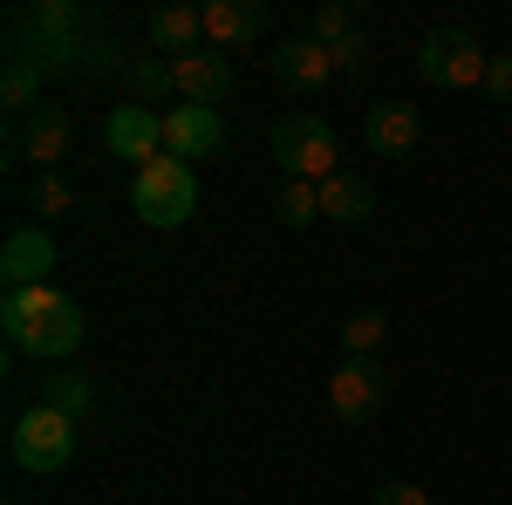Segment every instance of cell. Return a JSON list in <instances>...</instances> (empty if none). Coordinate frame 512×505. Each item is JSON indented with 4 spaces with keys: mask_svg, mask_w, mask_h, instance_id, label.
I'll return each mask as SVG.
<instances>
[{
    "mask_svg": "<svg viewBox=\"0 0 512 505\" xmlns=\"http://www.w3.org/2000/svg\"><path fill=\"white\" fill-rule=\"evenodd\" d=\"M0 328H7V349L14 355H41V362H62L82 349V308L62 287H7L0 294Z\"/></svg>",
    "mask_w": 512,
    "mask_h": 505,
    "instance_id": "1",
    "label": "cell"
},
{
    "mask_svg": "<svg viewBox=\"0 0 512 505\" xmlns=\"http://www.w3.org/2000/svg\"><path fill=\"white\" fill-rule=\"evenodd\" d=\"M7 55L35 62L41 82H48V76H82V55H89L82 7H76V0H41V7L7 14Z\"/></svg>",
    "mask_w": 512,
    "mask_h": 505,
    "instance_id": "2",
    "label": "cell"
},
{
    "mask_svg": "<svg viewBox=\"0 0 512 505\" xmlns=\"http://www.w3.org/2000/svg\"><path fill=\"white\" fill-rule=\"evenodd\" d=\"M267 151L294 185H328L335 178V130L321 117H308V110H287L274 123V137H267Z\"/></svg>",
    "mask_w": 512,
    "mask_h": 505,
    "instance_id": "3",
    "label": "cell"
},
{
    "mask_svg": "<svg viewBox=\"0 0 512 505\" xmlns=\"http://www.w3.org/2000/svg\"><path fill=\"white\" fill-rule=\"evenodd\" d=\"M130 205H137V219H151L158 233L185 226V219L198 212V178H192V164H178V157L144 164V171L130 178Z\"/></svg>",
    "mask_w": 512,
    "mask_h": 505,
    "instance_id": "4",
    "label": "cell"
},
{
    "mask_svg": "<svg viewBox=\"0 0 512 505\" xmlns=\"http://www.w3.org/2000/svg\"><path fill=\"white\" fill-rule=\"evenodd\" d=\"M7 458L21 471H62L69 458H76V417H62V410H48V403H35V410H21L14 417V430H7Z\"/></svg>",
    "mask_w": 512,
    "mask_h": 505,
    "instance_id": "5",
    "label": "cell"
},
{
    "mask_svg": "<svg viewBox=\"0 0 512 505\" xmlns=\"http://www.w3.org/2000/svg\"><path fill=\"white\" fill-rule=\"evenodd\" d=\"M417 69H424V82H437V89H485L492 55H485L465 28H431L424 48H417Z\"/></svg>",
    "mask_w": 512,
    "mask_h": 505,
    "instance_id": "6",
    "label": "cell"
},
{
    "mask_svg": "<svg viewBox=\"0 0 512 505\" xmlns=\"http://www.w3.org/2000/svg\"><path fill=\"white\" fill-rule=\"evenodd\" d=\"M328 410H335L342 424H369V417L383 410V369H376V355H349V362L328 376Z\"/></svg>",
    "mask_w": 512,
    "mask_h": 505,
    "instance_id": "7",
    "label": "cell"
},
{
    "mask_svg": "<svg viewBox=\"0 0 512 505\" xmlns=\"http://www.w3.org/2000/svg\"><path fill=\"white\" fill-rule=\"evenodd\" d=\"M103 151L123 157V164H158L164 157V117H151L144 103H123V110H110V123H103Z\"/></svg>",
    "mask_w": 512,
    "mask_h": 505,
    "instance_id": "8",
    "label": "cell"
},
{
    "mask_svg": "<svg viewBox=\"0 0 512 505\" xmlns=\"http://www.w3.org/2000/svg\"><path fill=\"white\" fill-rule=\"evenodd\" d=\"M226 144V123H219V110H198V103H185V110H164V157H178V164H198V157H212Z\"/></svg>",
    "mask_w": 512,
    "mask_h": 505,
    "instance_id": "9",
    "label": "cell"
},
{
    "mask_svg": "<svg viewBox=\"0 0 512 505\" xmlns=\"http://www.w3.org/2000/svg\"><path fill=\"white\" fill-rule=\"evenodd\" d=\"M205 14V41L212 48H253V41L267 35V0H205L198 7Z\"/></svg>",
    "mask_w": 512,
    "mask_h": 505,
    "instance_id": "10",
    "label": "cell"
},
{
    "mask_svg": "<svg viewBox=\"0 0 512 505\" xmlns=\"http://www.w3.org/2000/svg\"><path fill=\"white\" fill-rule=\"evenodd\" d=\"M362 144L396 164V157H410L424 144V117L410 103H376V110H362Z\"/></svg>",
    "mask_w": 512,
    "mask_h": 505,
    "instance_id": "11",
    "label": "cell"
},
{
    "mask_svg": "<svg viewBox=\"0 0 512 505\" xmlns=\"http://www.w3.org/2000/svg\"><path fill=\"white\" fill-rule=\"evenodd\" d=\"M171 76H178V96H185V103L219 110V103H226V89H233V62H226V55H212V48H198V55H178V62H171Z\"/></svg>",
    "mask_w": 512,
    "mask_h": 505,
    "instance_id": "12",
    "label": "cell"
},
{
    "mask_svg": "<svg viewBox=\"0 0 512 505\" xmlns=\"http://www.w3.org/2000/svg\"><path fill=\"white\" fill-rule=\"evenodd\" d=\"M55 267V239L41 226H14L7 246H0V280L7 287H41V273Z\"/></svg>",
    "mask_w": 512,
    "mask_h": 505,
    "instance_id": "13",
    "label": "cell"
},
{
    "mask_svg": "<svg viewBox=\"0 0 512 505\" xmlns=\"http://www.w3.org/2000/svg\"><path fill=\"white\" fill-rule=\"evenodd\" d=\"M14 151L28 164H41V171H55L62 151H69V110H28L21 130H14Z\"/></svg>",
    "mask_w": 512,
    "mask_h": 505,
    "instance_id": "14",
    "label": "cell"
},
{
    "mask_svg": "<svg viewBox=\"0 0 512 505\" xmlns=\"http://www.w3.org/2000/svg\"><path fill=\"white\" fill-rule=\"evenodd\" d=\"M321 219H328V226H369V219H376V185L355 178V171H335V178L321 185Z\"/></svg>",
    "mask_w": 512,
    "mask_h": 505,
    "instance_id": "15",
    "label": "cell"
},
{
    "mask_svg": "<svg viewBox=\"0 0 512 505\" xmlns=\"http://www.w3.org/2000/svg\"><path fill=\"white\" fill-rule=\"evenodd\" d=\"M335 76V55L328 48H315V41H280L274 48V82H287V89H321V82Z\"/></svg>",
    "mask_w": 512,
    "mask_h": 505,
    "instance_id": "16",
    "label": "cell"
},
{
    "mask_svg": "<svg viewBox=\"0 0 512 505\" xmlns=\"http://www.w3.org/2000/svg\"><path fill=\"white\" fill-rule=\"evenodd\" d=\"M144 35H151L158 55L178 62V55H198V48H205V14H198V7H158Z\"/></svg>",
    "mask_w": 512,
    "mask_h": 505,
    "instance_id": "17",
    "label": "cell"
},
{
    "mask_svg": "<svg viewBox=\"0 0 512 505\" xmlns=\"http://www.w3.org/2000/svg\"><path fill=\"white\" fill-rule=\"evenodd\" d=\"M41 403L62 410V417H89V410H96V383L76 376V369H55V376L41 383Z\"/></svg>",
    "mask_w": 512,
    "mask_h": 505,
    "instance_id": "18",
    "label": "cell"
},
{
    "mask_svg": "<svg viewBox=\"0 0 512 505\" xmlns=\"http://www.w3.org/2000/svg\"><path fill=\"white\" fill-rule=\"evenodd\" d=\"M130 96L151 110V103H164V96H178V76H171V62L164 55H137L130 62Z\"/></svg>",
    "mask_w": 512,
    "mask_h": 505,
    "instance_id": "19",
    "label": "cell"
},
{
    "mask_svg": "<svg viewBox=\"0 0 512 505\" xmlns=\"http://www.w3.org/2000/svg\"><path fill=\"white\" fill-rule=\"evenodd\" d=\"M41 96V69L35 62H21V55H7V69H0V103L14 110V117H28Z\"/></svg>",
    "mask_w": 512,
    "mask_h": 505,
    "instance_id": "20",
    "label": "cell"
},
{
    "mask_svg": "<svg viewBox=\"0 0 512 505\" xmlns=\"http://www.w3.org/2000/svg\"><path fill=\"white\" fill-rule=\"evenodd\" d=\"M274 219L280 226H315L321 219V185H280V198H274Z\"/></svg>",
    "mask_w": 512,
    "mask_h": 505,
    "instance_id": "21",
    "label": "cell"
},
{
    "mask_svg": "<svg viewBox=\"0 0 512 505\" xmlns=\"http://www.w3.org/2000/svg\"><path fill=\"white\" fill-rule=\"evenodd\" d=\"M308 41L335 55L342 41H355V14H349V7H315V35H308Z\"/></svg>",
    "mask_w": 512,
    "mask_h": 505,
    "instance_id": "22",
    "label": "cell"
},
{
    "mask_svg": "<svg viewBox=\"0 0 512 505\" xmlns=\"http://www.w3.org/2000/svg\"><path fill=\"white\" fill-rule=\"evenodd\" d=\"M383 328H390V321H383L376 308H369V314H349V321H342V349H349V355H376Z\"/></svg>",
    "mask_w": 512,
    "mask_h": 505,
    "instance_id": "23",
    "label": "cell"
},
{
    "mask_svg": "<svg viewBox=\"0 0 512 505\" xmlns=\"http://www.w3.org/2000/svg\"><path fill=\"white\" fill-rule=\"evenodd\" d=\"M41 219H55V212H69V185H62V171H35V185H28Z\"/></svg>",
    "mask_w": 512,
    "mask_h": 505,
    "instance_id": "24",
    "label": "cell"
},
{
    "mask_svg": "<svg viewBox=\"0 0 512 505\" xmlns=\"http://www.w3.org/2000/svg\"><path fill=\"white\" fill-rule=\"evenodd\" d=\"M369 505H431V492H424V485H410V478H396V485H376Z\"/></svg>",
    "mask_w": 512,
    "mask_h": 505,
    "instance_id": "25",
    "label": "cell"
},
{
    "mask_svg": "<svg viewBox=\"0 0 512 505\" xmlns=\"http://www.w3.org/2000/svg\"><path fill=\"white\" fill-rule=\"evenodd\" d=\"M485 96L512 110V55H492V69H485Z\"/></svg>",
    "mask_w": 512,
    "mask_h": 505,
    "instance_id": "26",
    "label": "cell"
},
{
    "mask_svg": "<svg viewBox=\"0 0 512 505\" xmlns=\"http://www.w3.org/2000/svg\"><path fill=\"white\" fill-rule=\"evenodd\" d=\"M110 69H117V41L89 35V55H82V76H110Z\"/></svg>",
    "mask_w": 512,
    "mask_h": 505,
    "instance_id": "27",
    "label": "cell"
},
{
    "mask_svg": "<svg viewBox=\"0 0 512 505\" xmlns=\"http://www.w3.org/2000/svg\"><path fill=\"white\" fill-rule=\"evenodd\" d=\"M362 62H369V41H362V35L335 48V76H349V69H362Z\"/></svg>",
    "mask_w": 512,
    "mask_h": 505,
    "instance_id": "28",
    "label": "cell"
}]
</instances>
